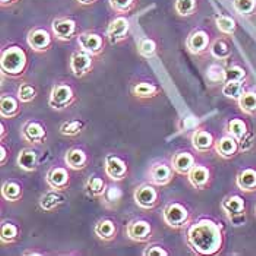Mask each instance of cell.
I'll return each instance as SVG.
<instances>
[{
	"label": "cell",
	"instance_id": "cell-1",
	"mask_svg": "<svg viewBox=\"0 0 256 256\" xmlns=\"http://www.w3.org/2000/svg\"><path fill=\"white\" fill-rule=\"evenodd\" d=\"M186 242L196 255H218L224 248V228L214 220L202 218L189 227Z\"/></svg>",
	"mask_w": 256,
	"mask_h": 256
},
{
	"label": "cell",
	"instance_id": "cell-2",
	"mask_svg": "<svg viewBox=\"0 0 256 256\" xmlns=\"http://www.w3.org/2000/svg\"><path fill=\"white\" fill-rule=\"evenodd\" d=\"M2 74L12 79L25 75L28 68V54L20 46H9L2 52Z\"/></svg>",
	"mask_w": 256,
	"mask_h": 256
},
{
	"label": "cell",
	"instance_id": "cell-3",
	"mask_svg": "<svg viewBox=\"0 0 256 256\" xmlns=\"http://www.w3.org/2000/svg\"><path fill=\"white\" fill-rule=\"evenodd\" d=\"M162 220L167 227H170L173 230H183L190 224L192 214H190V210L184 204L173 200L164 206Z\"/></svg>",
	"mask_w": 256,
	"mask_h": 256
},
{
	"label": "cell",
	"instance_id": "cell-4",
	"mask_svg": "<svg viewBox=\"0 0 256 256\" xmlns=\"http://www.w3.org/2000/svg\"><path fill=\"white\" fill-rule=\"evenodd\" d=\"M76 102V92L68 82H59L52 88L48 106L56 112H64Z\"/></svg>",
	"mask_w": 256,
	"mask_h": 256
},
{
	"label": "cell",
	"instance_id": "cell-5",
	"mask_svg": "<svg viewBox=\"0 0 256 256\" xmlns=\"http://www.w3.org/2000/svg\"><path fill=\"white\" fill-rule=\"evenodd\" d=\"M221 211L233 226H243L246 222V202L238 195H230L221 202Z\"/></svg>",
	"mask_w": 256,
	"mask_h": 256
},
{
	"label": "cell",
	"instance_id": "cell-6",
	"mask_svg": "<svg viewBox=\"0 0 256 256\" xmlns=\"http://www.w3.org/2000/svg\"><path fill=\"white\" fill-rule=\"evenodd\" d=\"M47 128L38 120H28L20 129V139L30 146H41L47 142Z\"/></svg>",
	"mask_w": 256,
	"mask_h": 256
},
{
	"label": "cell",
	"instance_id": "cell-7",
	"mask_svg": "<svg viewBox=\"0 0 256 256\" xmlns=\"http://www.w3.org/2000/svg\"><path fill=\"white\" fill-rule=\"evenodd\" d=\"M134 200L136 206L144 211H151L160 204V190L154 183H144L134 192Z\"/></svg>",
	"mask_w": 256,
	"mask_h": 256
},
{
	"label": "cell",
	"instance_id": "cell-8",
	"mask_svg": "<svg viewBox=\"0 0 256 256\" xmlns=\"http://www.w3.org/2000/svg\"><path fill=\"white\" fill-rule=\"evenodd\" d=\"M69 66H70V72L74 74L75 78H85L94 69V56H91L90 53L79 48L72 53Z\"/></svg>",
	"mask_w": 256,
	"mask_h": 256
},
{
	"label": "cell",
	"instance_id": "cell-9",
	"mask_svg": "<svg viewBox=\"0 0 256 256\" xmlns=\"http://www.w3.org/2000/svg\"><path fill=\"white\" fill-rule=\"evenodd\" d=\"M104 172L113 182H122L129 176V166L124 158L118 154H108L104 162Z\"/></svg>",
	"mask_w": 256,
	"mask_h": 256
},
{
	"label": "cell",
	"instance_id": "cell-10",
	"mask_svg": "<svg viewBox=\"0 0 256 256\" xmlns=\"http://www.w3.org/2000/svg\"><path fill=\"white\" fill-rule=\"evenodd\" d=\"M26 42L36 53H47L53 47V36L44 28H32L28 32Z\"/></svg>",
	"mask_w": 256,
	"mask_h": 256
},
{
	"label": "cell",
	"instance_id": "cell-11",
	"mask_svg": "<svg viewBox=\"0 0 256 256\" xmlns=\"http://www.w3.org/2000/svg\"><path fill=\"white\" fill-rule=\"evenodd\" d=\"M126 234L136 243H146L154 236V228L151 222L145 220H132L126 227Z\"/></svg>",
	"mask_w": 256,
	"mask_h": 256
},
{
	"label": "cell",
	"instance_id": "cell-12",
	"mask_svg": "<svg viewBox=\"0 0 256 256\" xmlns=\"http://www.w3.org/2000/svg\"><path fill=\"white\" fill-rule=\"evenodd\" d=\"M69 167H63V166H54L52 167L47 174H46V182L48 184L50 189L64 192L69 189L70 186V173H69Z\"/></svg>",
	"mask_w": 256,
	"mask_h": 256
},
{
	"label": "cell",
	"instance_id": "cell-13",
	"mask_svg": "<svg viewBox=\"0 0 256 256\" xmlns=\"http://www.w3.org/2000/svg\"><path fill=\"white\" fill-rule=\"evenodd\" d=\"M76 41H78V46L80 50L90 53L94 58L102 54L104 47H106V41L102 38V36H100L97 32H91V31L79 34Z\"/></svg>",
	"mask_w": 256,
	"mask_h": 256
},
{
	"label": "cell",
	"instance_id": "cell-14",
	"mask_svg": "<svg viewBox=\"0 0 256 256\" xmlns=\"http://www.w3.org/2000/svg\"><path fill=\"white\" fill-rule=\"evenodd\" d=\"M130 32V22L126 16H116L107 26V38L112 44H120L128 40Z\"/></svg>",
	"mask_w": 256,
	"mask_h": 256
},
{
	"label": "cell",
	"instance_id": "cell-15",
	"mask_svg": "<svg viewBox=\"0 0 256 256\" xmlns=\"http://www.w3.org/2000/svg\"><path fill=\"white\" fill-rule=\"evenodd\" d=\"M188 178H189L190 184L196 190H206L212 184L214 174H212V170L208 166H205V164H196L190 170V173L188 174Z\"/></svg>",
	"mask_w": 256,
	"mask_h": 256
},
{
	"label": "cell",
	"instance_id": "cell-16",
	"mask_svg": "<svg viewBox=\"0 0 256 256\" xmlns=\"http://www.w3.org/2000/svg\"><path fill=\"white\" fill-rule=\"evenodd\" d=\"M78 24L70 18H58L52 22V32L59 41H70L76 36ZM78 37V36H76Z\"/></svg>",
	"mask_w": 256,
	"mask_h": 256
},
{
	"label": "cell",
	"instance_id": "cell-17",
	"mask_svg": "<svg viewBox=\"0 0 256 256\" xmlns=\"http://www.w3.org/2000/svg\"><path fill=\"white\" fill-rule=\"evenodd\" d=\"M186 46L189 48V52L195 56H204L206 52H210L211 47V38L210 34L204 30H196L194 32L189 34Z\"/></svg>",
	"mask_w": 256,
	"mask_h": 256
},
{
	"label": "cell",
	"instance_id": "cell-18",
	"mask_svg": "<svg viewBox=\"0 0 256 256\" xmlns=\"http://www.w3.org/2000/svg\"><path fill=\"white\" fill-rule=\"evenodd\" d=\"M178 173L174 172L173 166L166 162H157L150 168V182L156 186H167L173 182Z\"/></svg>",
	"mask_w": 256,
	"mask_h": 256
},
{
	"label": "cell",
	"instance_id": "cell-19",
	"mask_svg": "<svg viewBox=\"0 0 256 256\" xmlns=\"http://www.w3.org/2000/svg\"><path fill=\"white\" fill-rule=\"evenodd\" d=\"M64 164L74 172H82L90 164V156L84 148L79 146L69 148L68 152L64 154Z\"/></svg>",
	"mask_w": 256,
	"mask_h": 256
},
{
	"label": "cell",
	"instance_id": "cell-20",
	"mask_svg": "<svg viewBox=\"0 0 256 256\" xmlns=\"http://www.w3.org/2000/svg\"><path fill=\"white\" fill-rule=\"evenodd\" d=\"M240 151H242L240 142L230 135L222 136L216 142V152L218 157H221L222 160H233L238 156Z\"/></svg>",
	"mask_w": 256,
	"mask_h": 256
},
{
	"label": "cell",
	"instance_id": "cell-21",
	"mask_svg": "<svg viewBox=\"0 0 256 256\" xmlns=\"http://www.w3.org/2000/svg\"><path fill=\"white\" fill-rule=\"evenodd\" d=\"M216 138L211 132L205 129H198L192 135V146L199 154H208L210 151L216 150Z\"/></svg>",
	"mask_w": 256,
	"mask_h": 256
},
{
	"label": "cell",
	"instance_id": "cell-22",
	"mask_svg": "<svg viewBox=\"0 0 256 256\" xmlns=\"http://www.w3.org/2000/svg\"><path fill=\"white\" fill-rule=\"evenodd\" d=\"M172 166L174 172L182 176H188L190 170L196 166V158L188 151H178L172 158Z\"/></svg>",
	"mask_w": 256,
	"mask_h": 256
},
{
	"label": "cell",
	"instance_id": "cell-23",
	"mask_svg": "<svg viewBox=\"0 0 256 256\" xmlns=\"http://www.w3.org/2000/svg\"><path fill=\"white\" fill-rule=\"evenodd\" d=\"M94 233L104 243H112L118 237V226L110 218H102L94 227Z\"/></svg>",
	"mask_w": 256,
	"mask_h": 256
},
{
	"label": "cell",
	"instance_id": "cell-24",
	"mask_svg": "<svg viewBox=\"0 0 256 256\" xmlns=\"http://www.w3.org/2000/svg\"><path fill=\"white\" fill-rule=\"evenodd\" d=\"M20 100L18 97L3 94L0 97V116L2 118H16L20 114Z\"/></svg>",
	"mask_w": 256,
	"mask_h": 256
},
{
	"label": "cell",
	"instance_id": "cell-25",
	"mask_svg": "<svg viewBox=\"0 0 256 256\" xmlns=\"http://www.w3.org/2000/svg\"><path fill=\"white\" fill-rule=\"evenodd\" d=\"M236 186L243 194H255L256 192V168L248 167L238 172L236 178Z\"/></svg>",
	"mask_w": 256,
	"mask_h": 256
},
{
	"label": "cell",
	"instance_id": "cell-26",
	"mask_svg": "<svg viewBox=\"0 0 256 256\" xmlns=\"http://www.w3.org/2000/svg\"><path fill=\"white\" fill-rule=\"evenodd\" d=\"M130 92L135 98L139 100H151L158 97L161 94V90L160 86H157L156 84L152 82H148V80H140L136 82L132 88H130Z\"/></svg>",
	"mask_w": 256,
	"mask_h": 256
},
{
	"label": "cell",
	"instance_id": "cell-27",
	"mask_svg": "<svg viewBox=\"0 0 256 256\" xmlns=\"http://www.w3.org/2000/svg\"><path fill=\"white\" fill-rule=\"evenodd\" d=\"M64 200H66V198L60 190L52 189V190L46 192L40 198L38 205L44 212H53L54 210L59 208L60 205L64 204Z\"/></svg>",
	"mask_w": 256,
	"mask_h": 256
},
{
	"label": "cell",
	"instance_id": "cell-28",
	"mask_svg": "<svg viewBox=\"0 0 256 256\" xmlns=\"http://www.w3.org/2000/svg\"><path fill=\"white\" fill-rule=\"evenodd\" d=\"M18 167L26 173H34L38 170V154L32 148L22 150L18 156Z\"/></svg>",
	"mask_w": 256,
	"mask_h": 256
},
{
	"label": "cell",
	"instance_id": "cell-29",
	"mask_svg": "<svg viewBox=\"0 0 256 256\" xmlns=\"http://www.w3.org/2000/svg\"><path fill=\"white\" fill-rule=\"evenodd\" d=\"M101 204L107 208V210H118V205L123 200V190L122 188H118V184H107L104 195L101 196Z\"/></svg>",
	"mask_w": 256,
	"mask_h": 256
},
{
	"label": "cell",
	"instance_id": "cell-30",
	"mask_svg": "<svg viewBox=\"0 0 256 256\" xmlns=\"http://www.w3.org/2000/svg\"><path fill=\"white\" fill-rule=\"evenodd\" d=\"M210 54L216 60L227 62L233 56V50H232V46H230L228 40L224 38V37L214 40L211 42V47H210Z\"/></svg>",
	"mask_w": 256,
	"mask_h": 256
},
{
	"label": "cell",
	"instance_id": "cell-31",
	"mask_svg": "<svg viewBox=\"0 0 256 256\" xmlns=\"http://www.w3.org/2000/svg\"><path fill=\"white\" fill-rule=\"evenodd\" d=\"M2 196L8 202H20L24 198V186L16 180H6L2 186Z\"/></svg>",
	"mask_w": 256,
	"mask_h": 256
},
{
	"label": "cell",
	"instance_id": "cell-32",
	"mask_svg": "<svg viewBox=\"0 0 256 256\" xmlns=\"http://www.w3.org/2000/svg\"><path fill=\"white\" fill-rule=\"evenodd\" d=\"M227 135L237 139L242 145L243 142H246V139L249 136V126L242 118H232L227 123Z\"/></svg>",
	"mask_w": 256,
	"mask_h": 256
},
{
	"label": "cell",
	"instance_id": "cell-33",
	"mask_svg": "<svg viewBox=\"0 0 256 256\" xmlns=\"http://www.w3.org/2000/svg\"><path fill=\"white\" fill-rule=\"evenodd\" d=\"M20 238V228L15 222L3 221L0 228V240L3 244H14Z\"/></svg>",
	"mask_w": 256,
	"mask_h": 256
},
{
	"label": "cell",
	"instance_id": "cell-34",
	"mask_svg": "<svg viewBox=\"0 0 256 256\" xmlns=\"http://www.w3.org/2000/svg\"><path fill=\"white\" fill-rule=\"evenodd\" d=\"M106 188H107V184H106L104 178H100L97 174L91 176L85 183V192L92 199H101V196L106 192Z\"/></svg>",
	"mask_w": 256,
	"mask_h": 256
},
{
	"label": "cell",
	"instance_id": "cell-35",
	"mask_svg": "<svg viewBox=\"0 0 256 256\" xmlns=\"http://www.w3.org/2000/svg\"><path fill=\"white\" fill-rule=\"evenodd\" d=\"M84 129H85V123L80 118H74V120L64 122L60 126V134L63 136H68V138H75L84 132Z\"/></svg>",
	"mask_w": 256,
	"mask_h": 256
},
{
	"label": "cell",
	"instance_id": "cell-36",
	"mask_svg": "<svg viewBox=\"0 0 256 256\" xmlns=\"http://www.w3.org/2000/svg\"><path fill=\"white\" fill-rule=\"evenodd\" d=\"M222 96L226 98L238 101L240 97L246 92V88H244V82H234V80H230V82H226L222 85V90H221Z\"/></svg>",
	"mask_w": 256,
	"mask_h": 256
},
{
	"label": "cell",
	"instance_id": "cell-37",
	"mask_svg": "<svg viewBox=\"0 0 256 256\" xmlns=\"http://www.w3.org/2000/svg\"><path fill=\"white\" fill-rule=\"evenodd\" d=\"M238 108L248 114V116H256V92L255 91H246L240 100L237 101Z\"/></svg>",
	"mask_w": 256,
	"mask_h": 256
},
{
	"label": "cell",
	"instance_id": "cell-38",
	"mask_svg": "<svg viewBox=\"0 0 256 256\" xmlns=\"http://www.w3.org/2000/svg\"><path fill=\"white\" fill-rule=\"evenodd\" d=\"M38 96V91H37V86L34 84H30V82H22L18 88V98L20 100L22 104H30L34 100L37 98Z\"/></svg>",
	"mask_w": 256,
	"mask_h": 256
},
{
	"label": "cell",
	"instance_id": "cell-39",
	"mask_svg": "<svg viewBox=\"0 0 256 256\" xmlns=\"http://www.w3.org/2000/svg\"><path fill=\"white\" fill-rule=\"evenodd\" d=\"M157 42L150 37H142L138 41L139 54L145 59H152L157 54Z\"/></svg>",
	"mask_w": 256,
	"mask_h": 256
},
{
	"label": "cell",
	"instance_id": "cell-40",
	"mask_svg": "<svg viewBox=\"0 0 256 256\" xmlns=\"http://www.w3.org/2000/svg\"><path fill=\"white\" fill-rule=\"evenodd\" d=\"M216 25H217L218 31L224 36H234L237 30L236 20L227 15H220L216 18Z\"/></svg>",
	"mask_w": 256,
	"mask_h": 256
},
{
	"label": "cell",
	"instance_id": "cell-41",
	"mask_svg": "<svg viewBox=\"0 0 256 256\" xmlns=\"http://www.w3.org/2000/svg\"><path fill=\"white\" fill-rule=\"evenodd\" d=\"M174 9L180 16H184V18L192 16L196 12L198 0H176Z\"/></svg>",
	"mask_w": 256,
	"mask_h": 256
},
{
	"label": "cell",
	"instance_id": "cell-42",
	"mask_svg": "<svg viewBox=\"0 0 256 256\" xmlns=\"http://www.w3.org/2000/svg\"><path fill=\"white\" fill-rule=\"evenodd\" d=\"M234 9L242 16H252L256 12V0H234Z\"/></svg>",
	"mask_w": 256,
	"mask_h": 256
},
{
	"label": "cell",
	"instance_id": "cell-43",
	"mask_svg": "<svg viewBox=\"0 0 256 256\" xmlns=\"http://www.w3.org/2000/svg\"><path fill=\"white\" fill-rule=\"evenodd\" d=\"M206 78L212 84H226V69L221 68L220 64H212L208 69Z\"/></svg>",
	"mask_w": 256,
	"mask_h": 256
},
{
	"label": "cell",
	"instance_id": "cell-44",
	"mask_svg": "<svg viewBox=\"0 0 256 256\" xmlns=\"http://www.w3.org/2000/svg\"><path fill=\"white\" fill-rule=\"evenodd\" d=\"M108 2H110V8L118 14H129L136 3V0H108Z\"/></svg>",
	"mask_w": 256,
	"mask_h": 256
},
{
	"label": "cell",
	"instance_id": "cell-45",
	"mask_svg": "<svg viewBox=\"0 0 256 256\" xmlns=\"http://www.w3.org/2000/svg\"><path fill=\"white\" fill-rule=\"evenodd\" d=\"M246 79V70L240 66H232L226 69V82L234 80V82H244Z\"/></svg>",
	"mask_w": 256,
	"mask_h": 256
},
{
	"label": "cell",
	"instance_id": "cell-46",
	"mask_svg": "<svg viewBox=\"0 0 256 256\" xmlns=\"http://www.w3.org/2000/svg\"><path fill=\"white\" fill-rule=\"evenodd\" d=\"M172 252H168L161 244H151L144 250V256H170Z\"/></svg>",
	"mask_w": 256,
	"mask_h": 256
},
{
	"label": "cell",
	"instance_id": "cell-47",
	"mask_svg": "<svg viewBox=\"0 0 256 256\" xmlns=\"http://www.w3.org/2000/svg\"><path fill=\"white\" fill-rule=\"evenodd\" d=\"M8 157H9V152H8V150H6V146L2 144V146H0V166H2V167L6 166Z\"/></svg>",
	"mask_w": 256,
	"mask_h": 256
},
{
	"label": "cell",
	"instance_id": "cell-48",
	"mask_svg": "<svg viewBox=\"0 0 256 256\" xmlns=\"http://www.w3.org/2000/svg\"><path fill=\"white\" fill-rule=\"evenodd\" d=\"M18 0H0V4H2V8H8V6H12V4H15Z\"/></svg>",
	"mask_w": 256,
	"mask_h": 256
},
{
	"label": "cell",
	"instance_id": "cell-49",
	"mask_svg": "<svg viewBox=\"0 0 256 256\" xmlns=\"http://www.w3.org/2000/svg\"><path fill=\"white\" fill-rule=\"evenodd\" d=\"M79 4H82V6H90V4H94L97 0H76Z\"/></svg>",
	"mask_w": 256,
	"mask_h": 256
},
{
	"label": "cell",
	"instance_id": "cell-50",
	"mask_svg": "<svg viewBox=\"0 0 256 256\" xmlns=\"http://www.w3.org/2000/svg\"><path fill=\"white\" fill-rule=\"evenodd\" d=\"M4 136H6V128H4V123H2L0 124V139L3 140Z\"/></svg>",
	"mask_w": 256,
	"mask_h": 256
},
{
	"label": "cell",
	"instance_id": "cell-51",
	"mask_svg": "<svg viewBox=\"0 0 256 256\" xmlns=\"http://www.w3.org/2000/svg\"><path fill=\"white\" fill-rule=\"evenodd\" d=\"M255 214H256V210H255Z\"/></svg>",
	"mask_w": 256,
	"mask_h": 256
}]
</instances>
